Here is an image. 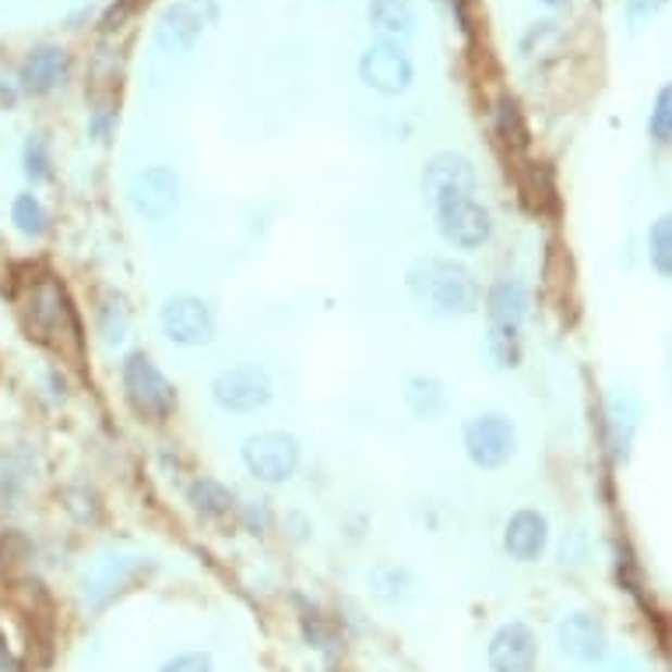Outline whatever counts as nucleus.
<instances>
[{"label": "nucleus", "instance_id": "nucleus-28", "mask_svg": "<svg viewBox=\"0 0 672 672\" xmlns=\"http://www.w3.org/2000/svg\"><path fill=\"white\" fill-rule=\"evenodd\" d=\"M159 672H215V662L208 651H187V655H176Z\"/></svg>", "mask_w": 672, "mask_h": 672}, {"label": "nucleus", "instance_id": "nucleus-12", "mask_svg": "<svg viewBox=\"0 0 672 672\" xmlns=\"http://www.w3.org/2000/svg\"><path fill=\"white\" fill-rule=\"evenodd\" d=\"M215 18V0H173L155 25V42L166 53H187Z\"/></svg>", "mask_w": 672, "mask_h": 672}, {"label": "nucleus", "instance_id": "nucleus-22", "mask_svg": "<svg viewBox=\"0 0 672 672\" xmlns=\"http://www.w3.org/2000/svg\"><path fill=\"white\" fill-rule=\"evenodd\" d=\"M187 500L204 518H226L233 511V493L215 480H194L187 486Z\"/></svg>", "mask_w": 672, "mask_h": 672}, {"label": "nucleus", "instance_id": "nucleus-2", "mask_svg": "<svg viewBox=\"0 0 672 672\" xmlns=\"http://www.w3.org/2000/svg\"><path fill=\"white\" fill-rule=\"evenodd\" d=\"M532 307L528 286L521 278L503 275L486 293V349L500 370H511L521 360V327Z\"/></svg>", "mask_w": 672, "mask_h": 672}, {"label": "nucleus", "instance_id": "nucleus-17", "mask_svg": "<svg viewBox=\"0 0 672 672\" xmlns=\"http://www.w3.org/2000/svg\"><path fill=\"white\" fill-rule=\"evenodd\" d=\"M67 71H71V57L64 47H36L22 61L18 78L28 96H47L67 82Z\"/></svg>", "mask_w": 672, "mask_h": 672}, {"label": "nucleus", "instance_id": "nucleus-21", "mask_svg": "<svg viewBox=\"0 0 672 672\" xmlns=\"http://www.w3.org/2000/svg\"><path fill=\"white\" fill-rule=\"evenodd\" d=\"M406 401H409V409L420 415V420L433 423V420H440L444 409H447V391H444V384L437 377H430V373H415V377H409V384H406Z\"/></svg>", "mask_w": 672, "mask_h": 672}, {"label": "nucleus", "instance_id": "nucleus-16", "mask_svg": "<svg viewBox=\"0 0 672 672\" xmlns=\"http://www.w3.org/2000/svg\"><path fill=\"white\" fill-rule=\"evenodd\" d=\"M549 546V521L546 514L532 511V507H521L511 518H507L503 525V549L511 560H521V563H532L539 560Z\"/></svg>", "mask_w": 672, "mask_h": 672}, {"label": "nucleus", "instance_id": "nucleus-8", "mask_svg": "<svg viewBox=\"0 0 672 672\" xmlns=\"http://www.w3.org/2000/svg\"><path fill=\"white\" fill-rule=\"evenodd\" d=\"M127 198L145 222H166L181 208V176L170 166H145L130 176Z\"/></svg>", "mask_w": 672, "mask_h": 672}, {"label": "nucleus", "instance_id": "nucleus-11", "mask_svg": "<svg viewBox=\"0 0 672 672\" xmlns=\"http://www.w3.org/2000/svg\"><path fill=\"white\" fill-rule=\"evenodd\" d=\"M145 571H148V557H138V552H110V557L96 560L92 571L85 574L88 609L110 606L116 595H124Z\"/></svg>", "mask_w": 672, "mask_h": 672}, {"label": "nucleus", "instance_id": "nucleus-4", "mask_svg": "<svg viewBox=\"0 0 672 672\" xmlns=\"http://www.w3.org/2000/svg\"><path fill=\"white\" fill-rule=\"evenodd\" d=\"M244 465L258 483H289L296 469H300V440L282 430L253 433L244 440Z\"/></svg>", "mask_w": 672, "mask_h": 672}, {"label": "nucleus", "instance_id": "nucleus-29", "mask_svg": "<svg viewBox=\"0 0 672 672\" xmlns=\"http://www.w3.org/2000/svg\"><path fill=\"white\" fill-rule=\"evenodd\" d=\"M665 4V0H626V8H631V18H645V14H655Z\"/></svg>", "mask_w": 672, "mask_h": 672}, {"label": "nucleus", "instance_id": "nucleus-26", "mask_svg": "<svg viewBox=\"0 0 672 672\" xmlns=\"http://www.w3.org/2000/svg\"><path fill=\"white\" fill-rule=\"evenodd\" d=\"M22 166H25V176L33 184H42L50 181V148L42 141V134H28V141L22 148Z\"/></svg>", "mask_w": 672, "mask_h": 672}, {"label": "nucleus", "instance_id": "nucleus-6", "mask_svg": "<svg viewBox=\"0 0 672 672\" xmlns=\"http://www.w3.org/2000/svg\"><path fill=\"white\" fill-rule=\"evenodd\" d=\"M212 398L219 409L236 412V415H247V412H258L264 409L267 401L275 398V387H272V373L258 363H240V366H229L215 373L212 381Z\"/></svg>", "mask_w": 672, "mask_h": 672}, {"label": "nucleus", "instance_id": "nucleus-23", "mask_svg": "<svg viewBox=\"0 0 672 672\" xmlns=\"http://www.w3.org/2000/svg\"><path fill=\"white\" fill-rule=\"evenodd\" d=\"M11 222L22 236H42L50 226V215H47V208H42V201L36 198V194H18L14 204H11Z\"/></svg>", "mask_w": 672, "mask_h": 672}, {"label": "nucleus", "instance_id": "nucleus-1", "mask_svg": "<svg viewBox=\"0 0 672 672\" xmlns=\"http://www.w3.org/2000/svg\"><path fill=\"white\" fill-rule=\"evenodd\" d=\"M409 293L430 318H469L480 307V286L465 264L451 258H423L409 267Z\"/></svg>", "mask_w": 672, "mask_h": 672}, {"label": "nucleus", "instance_id": "nucleus-18", "mask_svg": "<svg viewBox=\"0 0 672 672\" xmlns=\"http://www.w3.org/2000/svg\"><path fill=\"white\" fill-rule=\"evenodd\" d=\"M366 18L384 42H409L415 36V8L409 0H370Z\"/></svg>", "mask_w": 672, "mask_h": 672}, {"label": "nucleus", "instance_id": "nucleus-30", "mask_svg": "<svg viewBox=\"0 0 672 672\" xmlns=\"http://www.w3.org/2000/svg\"><path fill=\"white\" fill-rule=\"evenodd\" d=\"M0 672H14V662H11V655L0 648Z\"/></svg>", "mask_w": 672, "mask_h": 672}, {"label": "nucleus", "instance_id": "nucleus-14", "mask_svg": "<svg viewBox=\"0 0 672 672\" xmlns=\"http://www.w3.org/2000/svg\"><path fill=\"white\" fill-rule=\"evenodd\" d=\"M489 669L493 672H532L535 659H539V640L528 623H503L489 640Z\"/></svg>", "mask_w": 672, "mask_h": 672}, {"label": "nucleus", "instance_id": "nucleus-19", "mask_svg": "<svg viewBox=\"0 0 672 672\" xmlns=\"http://www.w3.org/2000/svg\"><path fill=\"white\" fill-rule=\"evenodd\" d=\"M606 420H609L612 455H617V461H626V458H631V447H634L637 423H640L637 398H631V395H612L609 406H606Z\"/></svg>", "mask_w": 672, "mask_h": 672}, {"label": "nucleus", "instance_id": "nucleus-5", "mask_svg": "<svg viewBox=\"0 0 672 672\" xmlns=\"http://www.w3.org/2000/svg\"><path fill=\"white\" fill-rule=\"evenodd\" d=\"M461 440H465V455H469L472 465L486 469V472L503 469L518 451V430L500 412L472 415V420L465 423V433H461Z\"/></svg>", "mask_w": 672, "mask_h": 672}, {"label": "nucleus", "instance_id": "nucleus-15", "mask_svg": "<svg viewBox=\"0 0 672 672\" xmlns=\"http://www.w3.org/2000/svg\"><path fill=\"white\" fill-rule=\"evenodd\" d=\"M557 645L567 659L574 662H585V665H595L606 659V631L602 623L588 617V612H571V617H563L560 626H557Z\"/></svg>", "mask_w": 672, "mask_h": 672}, {"label": "nucleus", "instance_id": "nucleus-10", "mask_svg": "<svg viewBox=\"0 0 672 672\" xmlns=\"http://www.w3.org/2000/svg\"><path fill=\"white\" fill-rule=\"evenodd\" d=\"M360 78L366 88H373L377 96H401L415 78V67L409 61V53L398 42H370L360 57Z\"/></svg>", "mask_w": 672, "mask_h": 672}, {"label": "nucleus", "instance_id": "nucleus-27", "mask_svg": "<svg viewBox=\"0 0 672 672\" xmlns=\"http://www.w3.org/2000/svg\"><path fill=\"white\" fill-rule=\"evenodd\" d=\"M648 134L659 145H665L672 138V92L669 88H659V96H655V110L648 116Z\"/></svg>", "mask_w": 672, "mask_h": 672}, {"label": "nucleus", "instance_id": "nucleus-25", "mask_svg": "<svg viewBox=\"0 0 672 672\" xmlns=\"http://www.w3.org/2000/svg\"><path fill=\"white\" fill-rule=\"evenodd\" d=\"M497 134L507 145H514V148L528 145V124H525V116H521L518 102L511 96H503L497 102Z\"/></svg>", "mask_w": 672, "mask_h": 672}, {"label": "nucleus", "instance_id": "nucleus-24", "mask_svg": "<svg viewBox=\"0 0 672 672\" xmlns=\"http://www.w3.org/2000/svg\"><path fill=\"white\" fill-rule=\"evenodd\" d=\"M648 261L659 272V278L672 275V222L669 215L655 219V226L648 229Z\"/></svg>", "mask_w": 672, "mask_h": 672}, {"label": "nucleus", "instance_id": "nucleus-20", "mask_svg": "<svg viewBox=\"0 0 672 672\" xmlns=\"http://www.w3.org/2000/svg\"><path fill=\"white\" fill-rule=\"evenodd\" d=\"M370 592L381 606H409L415 595V577L409 567L398 563H377L370 571Z\"/></svg>", "mask_w": 672, "mask_h": 672}, {"label": "nucleus", "instance_id": "nucleus-3", "mask_svg": "<svg viewBox=\"0 0 672 672\" xmlns=\"http://www.w3.org/2000/svg\"><path fill=\"white\" fill-rule=\"evenodd\" d=\"M121 377H124V391H127L130 409L138 412L141 420L162 423L176 409L173 384L166 381V373L155 366V360L148 352H130L121 366Z\"/></svg>", "mask_w": 672, "mask_h": 672}, {"label": "nucleus", "instance_id": "nucleus-13", "mask_svg": "<svg viewBox=\"0 0 672 672\" xmlns=\"http://www.w3.org/2000/svg\"><path fill=\"white\" fill-rule=\"evenodd\" d=\"M423 198L433 208L455 198H475V166L458 152H437L423 166Z\"/></svg>", "mask_w": 672, "mask_h": 672}, {"label": "nucleus", "instance_id": "nucleus-31", "mask_svg": "<svg viewBox=\"0 0 672 672\" xmlns=\"http://www.w3.org/2000/svg\"><path fill=\"white\" fill-rule=\"evenodd\" d=\"M543 4H546V8H567L571 0H543Z\"/></svg>", "mask_w": 672, "mask_h": 672}, {"label": "nucleus", "instance_id": "nucleus-7", "mask_svg": "<svg viewBox=\"0 0 672 672\" xmlns=\"http://www.w3.org/2000/svg\"><path fill=\"white\" fill-rule=\"evenodd\" d=\"M159 327L173 346L184 349H201L215 338V313L201 296L190 293H176L170 296L159 310Z\"/></svg>", "mask_w": 672, "mask_h": 672}, {"label": "nucleus", "instance_id": "nucleus-9", "mask_svg": "<svg viewBox=\"0 0 672 672\" xmlns=\"http://www.w3.org/2000/svg\"><path fill=\"white\" fill-rule=\"evenodd\" d=\"M437 212V229L440 236L451 247L458 250H480L483 244H489L493 236V215L483 201L475 198H455L440 208H433Z\"/></svg>", "mask_w": 672, "mask_h": 672}]
</instances>
